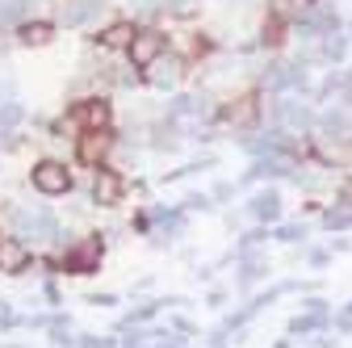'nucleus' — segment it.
Segmentation results:
<instances>
[{
    "label": "nucleus",
    "instance_id": "f257e3e1",
    "mask_svg": "<svg viewBox=\"0 0 352 348\" xmlns=\"http://www.w3.org/2000/svg\"><path fill=\"white\" fill-rule=\"evenodd\" d=\"M126 51H130V63H135V67H151L164 55V34L160 30H139Z\"/></svg>",
    "mask_w": 352,
    "mask_h": 348
},
{
    "label": "nucleus",
    "instance_id": "f03ea898",
    "mask_svg": "<svg viewBox=\"0 0 352 348\" xmlns=\"http://www.w3.org/2000/svg\"><path fill=\"white\" fill-rule=\"evenodd\" d=\"M34 189L38 193H67L72 189V177H67V168L63 164H55V160H42L38 168H34Z\"/></svg>",
    "mask_w": 352,
    "mask_h": 348
},
{
    "label": "nucleus",
    "instance_id": "7ed1b4c3",
    "mask_svg": "<svg viewBox=\"0 0 352 348\" xmlns=\"http://www.w3.org/2000/svg\"><path fill=\"white\" fill-rule=\"evenodd\" d=\"M105 151H109V135H105V130H84V139H80V160H84L88 168H97V164L105 160Z\"/></svg>",
    "mask_w": 352,
    "mask_h": 348
},
{
    "label": "nucleus",
    "instance_id": "20e7f679",
    "mask_svg": "<svg viewBox=\"0 0 352 348\" xmlns=\"http://www.w3.org/2000/svg\"><path fill=\"white\" fill-rule=\"evenodd\" d=\"M30 265V248L21 239H0V269L5 273H21Z\"/></svg>",
    "mask_w": 352,
    "mask_h": 348
},
{
    "label": "nucleus",
    "instance_id": "39448f33",
    "mask_svg": "<svg viewBox=\"0 0 352 348\" xmlns=\"http://www.w3.org/2000/svg\"><path fill=\"white\" fill-rule=\"evenodd\" d=\"M93 197H97L101 206H113V202L122 197V177H118V172H109V168H101V172H97V181H93Z\"/></svg>",
    "mask_w": 352,
    "mask_h": 348
},
{
    "label": "nucleus",
    "instance_id": "423d86ee",
    "mask_svg": "<svg viewBox=\"0 0 352 348\" xmlns=\"http://www.w3.org/2000/svg\"><path fill=\"white\" fill-rule=\"evenodd\" d=\"M76 122H80L84 130H105L109 105H105V101H84V105H76Z\"/></svg>",
    "mask_w": 352,
    "mask_h": 348
},
{
    "label": "nucleus",
    "instance_id": "0eeeda50",
    "mask_svg": "<svg viewBox=\"0 0 352 348\" xmlns=\"http://www.w3.org/2000/svg\"><path fill=\"white\" fill-rule=\"evenodd\" d=\"M51 34H55V30H51L47 21H25V25H21V42H30V47H42V42H51Z\"/></svg>",
    "mask_w": 352,
    "mask_h": 348
},
{
    "label": "nucleus",
    "instance_id": "6e6552de",
    "mask_svg": "<svg viewBox=\"0 0 352 348\" xmlns=\"http://www.w3.org/2000/svg\"><path fill=\"white\" fill-rule=\"evenodd\" d=\"M97 256H101V248H97V243H84V248H76V256H72V269H76V273H88V269L97 265Z\"/></svg>",
    "mask_w": 352,
    "mask_h": 348
},
{
    "label": "nucleus",
    "instance_id": "1a4fd4ad",
    "mask_svg": "<svg viewBox=\"0 0 352 348\" xmlns=\"http://www.w3.org/2000/svg\"><path fill=\"white\" fill-rule=\"evenodd\" d=\"M151 80L155 84H172L176 80V59H155L151 63Z\"/></svg>",
    "mask_w": 352,
    "mask_h": 348
},
{
    "label": "nucleus",
    "instance_id": "9d476101",
    "mask_svg": "<svg viewBox=\"0 0 352 348\" xmlns=\"http://www.w3.org/2000/svg\"><path fill=\"white\" fill-rule=\"evenodd\" d=\"M105 42H109V47H130V42H135V30H130V25H113L105 34Z\"/></svg>",
    "mask_w": 352,
    "mask_h": 348
},
{
    "label": "nucleus",
    "instance_id": "9b49d317",
    "mask_svg": "<svg viewBox=\"0 0 352 348\" xmlns=\"http://www.w3.org/2000/svg\"><path fill=\"white\" fill-rule=\"evenodd\" d=\"M344 197H352V185H348V193H344Z\"/></svg>",
    "mask_w": 352,
    "mask_h": 348
}]
</instances>
